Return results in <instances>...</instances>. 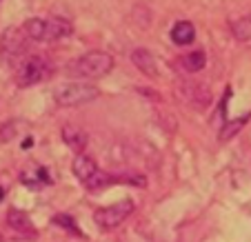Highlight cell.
<instances>
[{
	"mask_svg": "<svg viewBox=\"0 0 251 242\" xmlns=\"http://www.w3.org/2000/svg\"><path fill=\"white\" fill-rule=\"evenodd\" d=\"M111 67H114V58L107 51H89L78 58L67 72L78 78H89V80H94V78L107 76V73L111 72Z\"/></svg>",
	"mask_w": 251,
	"mask_h": 242,
	"instance_id": "obj_1",
	"label": "cell"
},
{
	"mask_svg": "<svg viewBox=\"0 0 251 242\" xmlns=\"http://www.w3.org/2000/svg\"><path fill=\"white\" fill-rule=\"evenodd\" d=\"M100 96L98 87L89 85V82H62V85L53 87V98L58 105L62 107H78L91 102Z\"/></svg>",
	"mask_w": 251,
	"mask_h": 242,
	"instance_id": "obj_2",
	"label": "cell"
},
{
	"mask_svg": "<svg viewBox=\"0 0 251 242\" xmlns=\"http://www.w3.org/2000/svg\"><path fill=\"white\" fill-rule=\"evenodd\" d=\"M27 33L23 27H9L2 36H0V58L7 65H16L23 60V56L27 53Z\"/></svg>",
	"mask_w": 251,
	"mask_h": 242,
	"instance_id": "obj_3",
	"label": "cell"
},
{
	"mask_svg": "<svg viewBox=\"0 0 251 242\" xmlns=\"http://www.w3.org/2000/svg\"><path fill=\"white\" fill-rule=\"evenodd\" d=\"M49 76V62L45 56H27L20 60L16 69V85L31 87L36 82H43Z\"/></svg>",
	"mask_w": 251,
	"mask_h": 242,
	"instance_id": "obj_4",
	"label": "cell"
},
{
	"mask_svg": "<svg viewBox=\"0 0 251 242\" xmlns=\"http://www.w3.org/2000/svg\"><path fill=\"white\" fill-rule=\"evenodd\" d=\"M133 211V202L131 200H120L116 204H109L104 209H98L94 214V222L100 229H116L118 224L125 222V218H129Z\"/></svg>",
	"mask_w": 251,
	"mask_h": 242,
	"instance_id": "obj_5",
	"label": "cell"
},
{
	"mask_svg": "<svg viewBox=\"0 0 251 242\" xmlns=\"http://www.w3.org/2000/svg\"><path fill=\"white\" fill-rule=\"evenodd\" d=\"M49 180H51V178L47 176V171H45L43 167H29V169H25L23 173H20V182H23L25 187H29V189H43Z\"/></svg>",
	"mask_w": 251,
	"mask_h": 242,
	"instance_id": "obj_6",
	"label": "cell"
},
{
	"mask_svg": "<svg viewBox=\"0 0 251 242\" xmlns=\"http://www.w3.org/2000/svg\"><path fill=\"white\" fill-rule=\"evenodd\" d=\"M62 140H65L74 151H85L89 138H87V133L82 131L80 127H76V124H65V127H62Z\"/></svg>",
	"mask_w": 251,
	"mask_h": 242,
	"instance_id": "obj_7",
	"label": "cell"
},
{
	"mask_svg": "<svg viewBox=\"0 0 251 242\" xmlns=\"http://www.w3.org/2000/svg\"><path fill=\"white\" fill-rule=\"evenodd\" d=\"M7 222H9V227L14 229V231H18L20 236L36 238V231H33L31 220H29V218H27V214H23V211L11 209L9 214H7Z\"/></svg>",
	"mask_w": 251,
	"mask_h": 242,
	"instance_id": "obj_8",
	"label": "cell"
},
{
	"mask_svg": "<svg viewBox=\"0 0 251 242\" xmlns=\"http://www.w3.org/2000/svg\"><path fill=\"white\" fill-rule=\"evenodd\" d=\"M196 38V29L191 23L187 20H180V23H176L174 29H171V40H174L178 47H185V45H191Z\"/></svg>",
	"mask_w": 251,
	"mask_h": 242,
	"instance_id": "obj_9",
	"label": "cell"
},
{
	"mask_svg": "<svg viewBox=\"0 0 251 242\" xmlns=\"http://www.w3.org/2000/svg\"><path fill=\"white\" fill-rule=\"evenodd\" d=\"M96 171H98V169H96L94 158H89L87 153H78L76 160H74V173H76L78 180L87 182L96 173Z\"/></svg>",
	"mask_w": 251,
	"mask_h": 242,
	"instance_id": "obj_10",
	"label": "cell"
},
{
	"mask_svg": "<svg viewBox=\"0 0 251 242\" xmlns=\"http://www.w3.org/2000/svg\"><path fill=\"white\" fill-rule=\"evenodd\" d=\"M131 60L142 73H147V76H156L158 73L156 60H153V56L147 51V49H136V51L131 53Z\"/></svg>",
	"mask_w": 251,
	"mask_h": 242,
	"instance_id": "obj_11",
	"label": "cell"
},
{
	"mask_svg": "<svg viewBox=\"0 0 251 242\" xmlns=\"http://www.w3.org/2000/svg\"><path fill=\"white\" fill-rule=\"evenodd\" d=\"M71 31H74V27H71L69 20L51 18V20H47V36H45V40H60L65 36H69Z\"/></svg>",
	"mask_w": 251,
	"mask_h": 242,
	"instance_id": "obj_12",
	"label": "cell"
},
{
	"mask_svg": "<svg viewBox=\"0 0 251 242\" xmlns=\"http://www.w3.org/2000/svg\"><path fill=\"white\" fill-rule=\"evenodd\" d=\"M25 33H27L29 40H45L47 36V20L43 18H29L27 23L23 24Z\"/></svg>",
	"mask_w": 251,
	"mask_h": 242,
	"instance_id": "obj_13",
	"label": "cell"
},
{
	"mask_svg": "<svg viewBox=\"0 0 251 242\" xmlns=\"http://www.w3.org/2000/svg\"><path fill=\"white\" fill-rule=\"evenodd\" d=\"M114 182H120L116 176H109V173H104V171H96L94 176L89 178V180L85 182L87 185V189H104V187H109V185H114Z\"/></svg>",
	"mask_w": 251,
	"mask_h": 242,
	"instance_id": "obj_14",
	"label": "cell"
},
{
	"mask_svg": "<svg viewBox=\"0 0 251 242\" xmlns=\"http://www.w3.org/2000/svg\"><path fill=\"white\" fill-rule=\"evenodd\" d=\"M204 62H207V58H204L202 51H191V53H187V56L182 58V67H185L187 72H191V73L200 72V69L204 67Z\"/></svg>",
	"mask_w": 251,
	"mask_h": 242,
	"instance_id": "obj_15",
	"label": "cell"
},
{
	"mask_svg": "<svg viewBox=\"0 0 251 242\" xmlns=\"http://www.w3.org/2000/svg\"><path fill=\"white\" fill-rule=\"evenodd\" d=\"M231 31H233V36H236L240 43L249 40L251 38V16H245V18L236 20V23L231 24Z\"/></svg>",
	"mask_w": 251,
	"mask_h": 242,
	"instance_id": "obj_16",
	"label": "cell"
},
{
	"mask_svg": "<svg viewBox=\"0 0 251 242\" xmlns=\"http://www.w3.org/2000/svg\"><path fill=\"white\" fill-rule=\"evenodd\" d=\"M20 127H23V122H18V120H9V122L0 124V143H9V140H14V138L18 136Z\"/></svg>",
	"mask_w": 251,
	"mask_h": 242,
	"instance_id": "obj_17",
	"label": "cell"
},
{
	"mask_svg": "<svg viewBox=\"0 0 251 242\" xmlns=\"http://www.w3.org/2000/svg\"><path fill=\"white\" fill-rule=\"evenodd\" d=\"M247 120H249V116H245V118H238V120H233V122L225 124L223 131H220V140H229V138H233L247 124Z\"/></svg>",
	"mask_w": 251,
	"mask_h": 242,
	"instance_id": "obj_18",
	"label": "cell"
},
{
	"mask_svg": "<svg viewBox=\"0 0 251 242\" xmlns=\"http://www.w3.org/2000/svg\"><path fill=\"white\" fill-rule=\"evenodd\" d=\"M53 222L60 224V227H65V229H69V231H74V233H80L78 227H76V222H74V218H69V216H56Z\"/></svg>",
	"mask_w": 251,
	"mask_h": 242,
	"instance_id": "obj_19",
	"label": "cell"
},
{
	"mask_svg": "<svg viewBox=\"0 0 251 242\" xmlns=\"http://www.w3.org/2000/svg\"><path fill=\"white\" fill-rule=\"evenodd\" d=\"M5 198V189H0V200Z\"/></svg>",
	"mask_w": 251,
	"mask_h": 242,
	"instance_id": "obj_20",
	"label": "cell"
},
{
	"mask_svg": "<svg viewBox=\"0 0 251 242\" xmlns=\"http://www.w3.org/2000/svg\"><path fill=\"white\" fill-rule=\"evenodd\" d=\"M0 240H2V236H0Z\"/></svg>",
	"mask_w": 251,
	"mask_h": 242,
	"instance_id": "obj_21",
	"label": "cell"
}]
</instances>
